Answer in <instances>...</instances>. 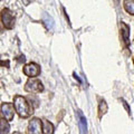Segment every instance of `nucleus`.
Returning a JSON list of instances; mask_svg holds the SVG:
<instances>
[{"mask_svg":"<svg viewBox=\"0 0 134 134\" xmlns=\"http://www.w3.org/2000/svg\"><path fill=\"white\" fill-rule=\"evenodd\" d=\"M14 107L18 115L23 119H28L34 114V107L27 100L26 97L20 95H16L14 97Z\"/></svg>","mask_w":134,"mask_h":134,"instance_id":"1","label":"nucleus"},{"mask_svg":"<svg viewBox=\"0 0 134 134\" xmlns=\"http://www.w3.org/2000/svg\"><path fill=\"white\" fill-rule=\"evenodd\" d=\"M0 19H1V23L6 29H12L15 27L16 18L14 14L11 12V10L8 9V8H3L0 11Z\"/></svg>","mask_w":134,"mask_h":134,"instance_id":"2","label":"nucleus"},{"mask_svg":"<svg viewBox=\"0 0 134 134\" xmlns=\"http://www.w3.org/2000/svg\"><path fill=\"white\" fill-rule=\"evenodd\" d=\"M25 91L28 93H41L44 91V85L39 79H36L34 77H29L25 85Z\"/></svg>","mask_w":134,"mask_h":134,"instance_id":"3","label":"nucleus"},{"mask_svg":"<svg viewBox=\"0 0 134 134\" xmlns=\"http://www.w3.org/2000/svg\"><path fill=\"white\" fill-rule=\"evenodd\" d=\"M15 108H14V104L11 103H2L0 106V115L2 119L7 120L8 122L14 120L15 116Z\"/></svg>","mask_w":134,"mask_h":134,"instance_id":"4","label":"nucleus"},{"mask_svg":"<svg viewBox=\"0 0 134 134\" xmlns=\"http://www.w3.org/2000/svg\"><path fill=\"white\" fill-rule=\"evenodd\" d=\"M24 74L28 77H37L40 74V66L36 63H29L24 67Z\"/></svg>","mask_w":134,"mask_h":134,"instance_id":"5","label":"nucleus"},{"mask_svg":"<svg viewBox=\"0 0 134 134\" xmlns=\"http://www.w3.org/2000/svg\"><path fill=\"white\" fill-rule=\"evenodd\" d=\"M119 27L121 31V37L123 39V45L125 48H127L130 46V26L123 21H120Z\"/></svg>","mask_w":134,"mask_h":134,"instance_id":"6","label":"nucleus"},{"mask_svg":"<svg viewBox=\"0 0 134 134\" xmlns=\"http://www.w3.org/2000/svg\"><path fill=\"white\" fill-rule=\"evenodd\" d=\"M28 133H32V134H39L43 133V123L39 119H31L29 121L28 124Z\"/></svg>","mask_w":134,"mask_h":134,"instance_id":"7","label":"nucleus"},{"mask_svg":"<svg viewBox=\"0 0 134 134\" xmlns=\"http://www.w3.org/2000/svg\"><path fill=\"white\" fill-rule=\"evenodd\" d=\"M77 120H78V126L81 130V133H86L87 132V123H86V119L83 115V113L81 111L77 112Z\"/></svg>","mask_w":134,"mask_h":134,"instance_id":"8","label":"nucleus"},{"mask_svg":"<svg viewBox=\"0 0 134 134\" xmlns=\"http://www.w3.org/2000/svg\"><path fill=\"white\" fill-rule=\"evenodd\" d=\"M43 23H44L45 27L48 31L54 30V20H53L52 17L48 16L47 14H43Z\"/></svg>","mask_w":134,"mask_h":134,"instance_id":"9","label":"nucleus"},{"mask_svg":"<svg viewBox=\"0 0 134 134\" xmlns=\"http://www.w3.org/2000/svg\"><path fill=\"white\" fill-rule=\"evenodd\" d=\"M41 123H43V133L44 134H53L55 132V127L54 125L47 120H41Z\"/></svg>","mask_w":134,"mask_h":134,"instance_id":"10","label":"nucleus"},{"mask_svg":"<svg viewBox=\"0 0 134 134\" xmlns=\"http://www.w3.org/2000/svg\"><path fill=\"white\" fill-rule=\"evenodd\" d=\"M107 104L104 99H100L99 98V102H98V119H102L103 115L106 114L107 112Z\"/></svg>","mask_w":134,"mask_h":134,"instance_id":"11","label":"nucleus"},{"mask_svg":"<svg viewBox=\"0 0 134 134\" xmlns=\"http://www.w3.org/2000/svg\"><path fill=\"white\" fill-rule=\"evenodd\" d=\"M10 132V125L9 122L5 119L0 120V134H7Z\"/></svg>","mask_w":134,"mask_h":134,"instance_id":"12","label":"nucleus"},{"mask_svg":"<svg viewBox=\"0 0 134 134\" xmlns=\"http://www.w3.org/2000/svg\"><path fill=\"white\" fill-rule=\"evenodd\" d=\"M123 6L127 14L134 16V0H124Z\"/></svg>","mask_w":134,"mask_h":134,"instance_id":"13","label":"nucleus"},{"mask_svg":"<svg viewBox=\"0 0 134 134\" xmlns=\"http://www.w3.org/2000/svg\"><path fill=\"white\" fill-rule=\"evenodd\" d=\"M27 100L30 103V105L34 108H37L39 106V100H38V98H37L35 95H28L27 96Z\"/></svg>","mask_w":134,"mask_h":134,"instance_id":"14","label":"nucleus"},{"mask_svg":"<svg viewBox=\"0 0 134 134\" xmlns=\"http://www.w3.org/2000/svg\"><path fill=\"white\" fill-rule=\"evenodd\" d=\"M0 66L1 67H7V68H9L10 66V62L8 59L7 57H0Z\"/></svg>","mask_w":134,"mask_h":134,"instance_id":"15","label":"nucleus"},{"mask_svg":"<svg viewBox=\"0 0 134 134\" xmlns=\"http://www.w3.org/2000/svg\"><path fill=\"white\" fill-rule=\"evenodd\" d=\"M120 100H121V102H122V104H123V106L125 107V110H126V112H127V114H129V115H131V108H130V106H129V104H127L126 102H125V100H124L123 98H121Z\"/></svg>","mask_w":134,"mask_h":134,"instance_id":"16","label":"nucleus"},{"mask_svg":"<svg viewBox=\"0 0 134 134\" xmlns=\"http://www.w3.org/2000/svg\"><path fill=\"white\" fill-rule=\"evenodd\" d=\"M64 115H65V111L62 110V111L59 112V114L57 115V122H60V121L63 120V117H64Z\"/></svg>","mask_w":134,"mask_h":134,"instance_id":"17","label":"nucleus"},{"mask_svg":"<svg viewBox=\"0 0 134 134\" xmlns=\"http://www.w3.org/2000/svg\"><path fill=\"white\" fill-rule=\"evenodd\" d=\"M17 62L20 63V64H24L25 62H26V58H25V55H20L17 57Z\"/></svg>","mask_w":134,"mask_h":134,"instance_id":"18","label":"nucleus"},{"mask_svg":"<svg viewBox=\"0 0 134 134\" xmlns=\"http://www.w3.org/2000/svg\"><path fill=\"white\" fill-rule=\"evenodd\" d=\"M3 28H5V27H3V25H2V23H1V21H0V32H2V31H3Z\"/></svg>","mask_w":134,"mask_h":134,"instance_id":"19","label":"nucleus"},{"mask_svg":"<svg viewBox=\"0 0 134 134\" xmlns=\"http://www.w3.org/2000/svg\"><path fill=\"white\" fill-rule=\"evenodd\" d=\"M23 1L25 2V5H29V2H30L31 0H23Z\"/></svg>","mask_w":134,"mask_h":134,"instance_id":"20","label":"nucleus"},{"mask_svg":"<svg viewBox=\"0 0 134 134\" xmlns=\"http://www.w3.org/2000/svg\"><path fill=\"white\" fill-rule=\"evenodd\" d=\"M133 63H134V58H133Z\"/></svg>","mask_w":134,"mask_h":134,"instance_id":"21","label":"nucleus"}]
</instances>
